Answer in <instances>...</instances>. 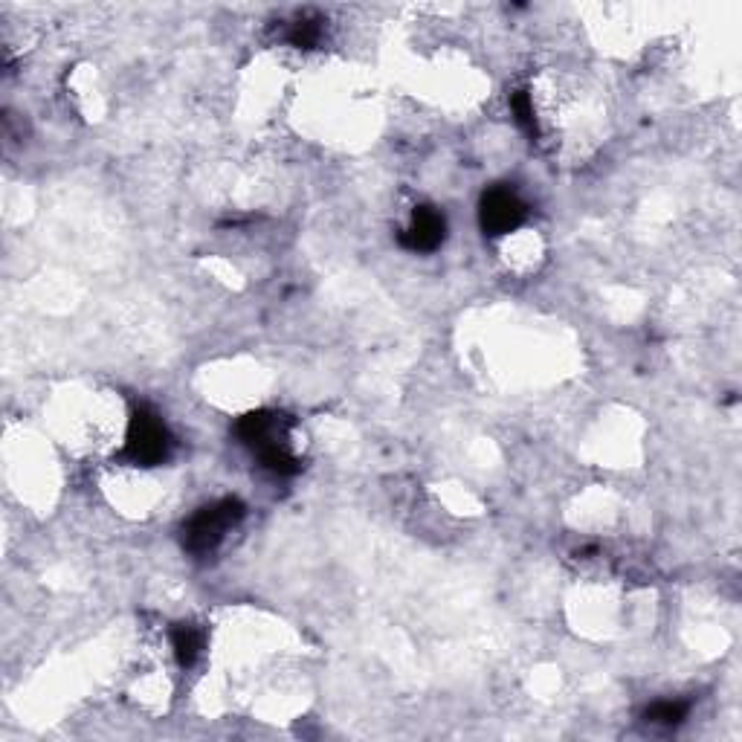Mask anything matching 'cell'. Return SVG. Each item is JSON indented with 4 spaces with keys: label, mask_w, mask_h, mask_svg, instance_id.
<instances>
[{
    "label": "cell",
    "mask_w": 742,
    "mask_h": 742,
    "mask_svg": "<svg viewBox=\"0 0 742 742\" xmlns=\"http://www.w3.org/2000/svg\"><path fill=\"white\" fill-rule=\"evenodd\" d=\"M241 516H244V505L238 499H221L189 519L183 531V543L192 554H209L241 522Z\"/></svg>",
    "instance_id": "1"
},
{
    "label": "cell",
    "mask_w": 742,
    "mask_h": 742,
    "mask_svg": "<svg viewBox=\"0 0 742 742\" xmlns=\"http://www.w3.org/2000/svg\"><path fill=\"white\" fill-rule=\"evenodd\" d=\"M319 35H322V27H319V21L314 18H302V21H296L293 27H290V44H296V47H314L316 41H319Z\"/></svg>",
    "instance_id": "8"
},
{
    "label": "cell",
    "mask_w": 742,
    "mask_h": 742,
    "mask_svg": "<svg viewBox=\"0 0 742 742\" xmlns=\"http://www.w3.org/2000/svg\"><path fill=\"white\" fill-rule=\"evenodd\" d=\"M169 450H172V435H169L166 424L154 412L137 409L134 418H131L128 435H125L122 456L128 458L131 464H137V467H154V464L166 461Z\"/></svg>",
    "instance_id": "2"
},
{
    "label": "cell",
    "mask_w": 742,
    "mask_h": 742,
    "mask_svg": "<svg viewBox=\"0 0 742 742\" xmlns=\"http://www.w3.org/2000/svg\"><path fill=\"white\" fill-rule=\"evenodd\" d=\"M444 232H447L444 215L435 212L432 206H421V209H415L412 224L400 235V241H403V247H409L415 253H429L444 241Z\"/></svg>",
    "instance_id": "4"
},
{
    "label": "cell",
    "mask_w": 742,
    "mask_h": 742,
    "mask_svg": "<svg viewBox=\"0 0 742 742\" xmlns=\"http://www.w3.org/2000/svg\"><path fill=\"white\" fill-rule=\"evenodd\" d=\"M482 227L490 235H505L514 232L522 221H525V203L519 200L516 192L496 186L482 198Z\"/></svg>",
    "instance_id": "3"
},
{
    "label": "cell",
    "mask_w": 742,
    "mask_h": 742,
    "mask_svg": "<svg viewBox=\"0 0 742 742\" xmlns=\"http://www.w3.org/2000/svg\"><path fill=\"white\" fill-rule=\"evenodd\" d=\"M687 714L685 702H656L650 711H647V719L656 722V725H679Z\"/></svg>",
    "instance_id": "6"
},
{
    "label": "cell",
    "mask_w": 742,
    "mask_h": 742,
    "mask_svg": "<svg viewBox=\"0 0 742 742\" xmlns=\"http://www.w3.org/2000/svg\"><path fill=\"white\" fill-rule=\"evenodd\" d=\"M511 108H514L516 122H519L528 134H537V111H534V102H531V96H528L525 90L514 93Z\"/></svg>",
    "instance_id": "7"
},
{
    "label": "cell",
    "mask_w": 742,
    "mask_h": 742,
    "mask_svg": "<svg viewBox=\"0 0 742 742\" xmlns=\"http://www.w3.org/2000/svg\"><path fill=\"white\" fill-rule=\"evenodd\" d=\"M172 647L177 661L183 667H189V664H195V658L203 650V632L192 624H180V627L172 629Z\"/></svg>",
    "instance_id": "5"
}]
</instances>
